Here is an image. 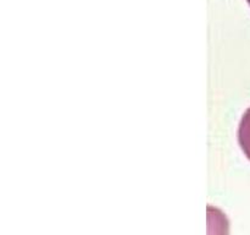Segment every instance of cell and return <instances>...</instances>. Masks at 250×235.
<instances>
[{
	"label": "cell",
	"instance_id": "cell-1",
	"mask_svg": "<svg viewBox=\"0 0 250 235\" xmlns=\"http://www.w3.org/2000/svg\"><path fill=\"white\" fill-rule=\"evenodd\" d=\"M238 141L242 147V151L250 161V108L244 113L241 124H239Z\"/></svg>",
	"mask_w": 250,
	"mask_h": 235
},
{
	"label": "cell",
	"instance_id": "cell-2",
	"mask_svg": "<svg viewBox=\"0 0 250 235\" xmlns=\"http://www.w3.org/2000/svg\"><path fill=\"white\" fill-rule=\"evenodd\" d=\"M247 1H248V2H249V5H250V0H247Z\"/></svg>",
	"mask_w": 250,
	"mask_h": 235
}]
</instances>
